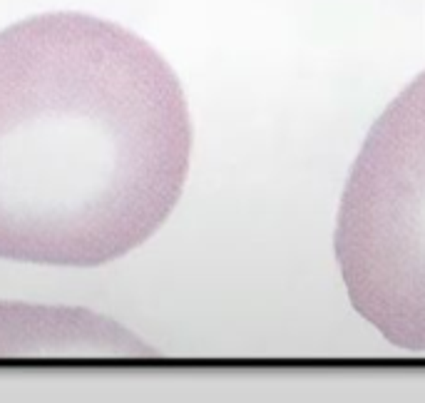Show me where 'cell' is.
<instances>
[{
  "instance_id": "6da1fadb",
  "label": "cell",
  "mask_w": 425,
  "mask_h": 403,
  "mask_svg": "<svg viewBox=\"0 0 425 403\" xmlns=\"http://www.w3.org/2000/svg\"><path fill=\"white\" fill-rule=\"evenodd\" d=\"M185 90L132 30L45 13L0 30V257L97 267L145 244L189 172Z\"/></svg>"
},
{
  "instance_id": "7a4b0ae2",
  "label": "cell",
  "mask_w": 425,
  "mask_h": 403,
  "mask_svg": "<svg viewBox=\"0 0 425 403\" xmlns=\"http://www.w3.org/2000/svg\"><path fill=\"white\" fill-rule=\"evenodd\" d=\"M333 252L358 316L391 346L425 353V70L358 152Z\"/></svg>"
},
{
  "instance_id": "3957f363",
  "label": "cell",
  "mask_w": 425,
  "mask_h": 403,
  "mask_svg": "<svg viewBox=\"0 0 425 403\" xmlns=\"http://www.w3.org/2000/svg\"><path fill=\"white\" fill-rule=\"evenodd\" d=\"M152 356L122 326L82 309H45L0 302V358Z\"/></svg>"
}]
</instances>
